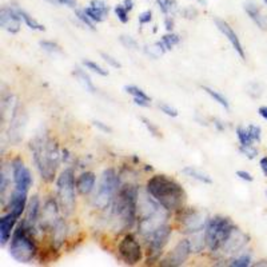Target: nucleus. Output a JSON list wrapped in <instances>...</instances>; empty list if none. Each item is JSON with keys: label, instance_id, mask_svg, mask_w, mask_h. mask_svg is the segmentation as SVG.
I'll return each instance as SVG.
<instances>
[{"label": "nucleus", "instance_id": "obj_1", "mask_svg": "<svg viewBox=\"0 0 267 267\" xmlns=\"http://www.w3.org/2000/svg\"><path fill=\"white\" fill-rule=\"evenodd\" d=\"M147 192L168 211H180L186 202V191L175 179L167 175H154L148 179Z\"/></svg>", "mask_w": 267, "mask_h": 267}, {"label": "nucleus", "instance_id": "obj_2", "mask_svg": "<svg viewBox=\"0 0 267 267\" xmlns=\"http://www.w3.org/2000/svg\"><path fill=\"white\" fill-rule=\"evenodd\" d=\"M34 163L36 166L40 178L47 183H51L55 178L58 166L60 163V154L58 143L47 135L36 136L31 142Z\"/></svg>", "mask_w": 267, "mask_h": 267}, {"label": "nucleus", "instance_id": "obj_3", "mask_svg": "<svg viewBox=\"0 0 267 267\" xmlns=\"http://www.w3.org/2000/svg\"><path fill=\"white\" fill-rule=\"evenodd\" d=\"M139 190L136 186L126 184L119 187L118 194L114 199V216L120 228H131L138 215Z\"/></svg>", "mask_w": 267, "mask_h": 267}, {"label": "nucleus", "instance_id": "obj_4", "mask_svg": "<svg viewBox=\"0 0 267 267\" xmlns=\"http://www.w3.org/2000/svg\"><path fill=\"white\" fill-rule=\"evenodd\" d=\"M38 252L36 243L32 236V228L23 222L14 231L10 242V254L16 262L30 263Z\"/></svg>", "mask_w": 267, "mask_h": 267}, {"label": "nucleus", "instance_id": "obj_5", "mask_svg": "<svg viewBox=\"0 0 267 267\" xmlns=\"http://www.w3.org/2000/svg\"><path fill=\"white\" fill-rule=\"evenodd\" d=\"M119 187H120V180L116 171L114 168H107L103 171L99 186L92 196V206L98 210H104L110 207L116 196Z\"/></svg>", "mask_w": 267, "mask_h": 267}, {"label": "nucleus", "instance_id": "obj_6", "mask_svg": "<svg viewBox=\"0 0 267 267\" xmlns=\"http://www.w3.org/2000/svg\"><path fill=\"white\" fill-rule=\"evenodd\" d=\"M234 224L228 218L224 216H215L207 222L206 230H204V238L206 244L210 251H219L227 236L234 230Z\"/></svg>", "mask_w": 267, "mask_h": 267}, {"label": "nucleus", "instance_id": "obj_7", "mask_svg": "<svg viewBox=\"0 0 267 267\" xmlns=\"http://www.w3.org/2000/svg\"><path fill=\"white\" fill-rule=\"evenodd\" d=\"M58 200L66 214H72L75 210V175L71 168L62 171L56 180Z\"/></svg>", "mask_w": 267, "mask_h": 267}, {"label": "nucleus", "instance_id": "obj_8", "mask_svg": "<svg viewBox=\"0 0 267 267\" xmlns=\"http://www.w3.org/2000/svg\"><path fill=\"white\" fill-rule=\"evenodd\" d=\"M180 231L184 234H194L199 232L203 228H206L207 222V212L202 210H196V208H190V210H180Z\"/></svg>", "mask_w": 267, "mask_h": 267}, {"label": "nucleus", "instance_id": "obj_9", "mask_svg": "<svg viewBox=\"0 0 267 267\" xmlns=\"http://www.w3.org/2000/svg\"><path fill=\"white\" fill-rule=\"evenodd\" d=\"M118 252L120 255L122 260L130 266L138 264L143 259L142 247L132 234H126L122 238L118 244Z\"/></svg>", "mask_w": 267, "mask_h": 267}, {"label": "nucleus", "instance_id": "obj_10", "mask_svg": "<svg viewBox=\"0 0 267 267\" xmlns=\"http://www.w3.org/2000/svg\"><path fill=\"white\" fill-rule=\"evenodd\" d=\"M171 232H172V228L166 223L162 227L156 228L154 232L147 235V248H148V254H151V260L158 259V256L160 255L164 246L168 243Z\"/></svg>", "mask_w": 267, "mask_h": 267}, {"label": "nucleus", "instance_id": "obj_11", "mask_svg": "<svg viewBox=\"0 0 267 267\" xmlns=\"http://www.w3.org/2000/svg\"><path fill=\"white\" fill-rule=\"evenodd\" d=\"M168 212L170 211L162 206L158 211H155L154 214L148 215L146 218L138 219V228L140 235H143L146 238L147 235L154 232L156 228L162 227L163 224H166L167 219H168Z\"/></svg>", "mask_w": 267, "mask_h": 267}, {"label": "nucleus", "instance_id": "obj_12", "mask_svg": "<svg viewBox=\"0 0 267 267\" xmlns=\"http://www.w3.org/2000/svg\"><path fill=\"white\" fill-rule=\"evenodd\" d=\"M12 176L15 188L28 192L30 187L32 186L34 179L32 175H31V171L26 167L24 162L20 158H16L12 160Z\"/></svg>", "mask_w": 267, "mask_h": 267}, {"label": "nucleus", "instance_id": "obj_13", "mask_svg": "<svg viewBox=\"0 0 267 267\" xmlns=\"http://www.w3.org/2000/svg\"><path fill=\"white\" fill-rule=\"evenodd\" d=\"M191 254L190 244H188V239L180 240V242L174 247V250L171 251L170 254H167L164 258L160 260L162 266H182L186 263Z\"/></svg>", "mask_w": 267, "mask_h": 267}, {"label": "nucleus", "instance_id": "obj_14", "mask_svg": "<svg viewBox=\"0 0 267 267\" xmlns=\"http://www.w3.org/2000/svg\"><path fill=\"white\" fill-rule=\"evenodd\" d=\"M0 26L2 28L11 34L19 32L22 27V16L19 15L18 8L3 7L0 10Z\"/></svg>", "mask_w": 267, "mask_h": 267}, {"label": "nucleus", "instance_id": "obj_15", "mask_svg": "<svg viewBox=\"0 0 267 267\" xmlns=\"http://www.w3.org/2000/svg\"><path fill=\"white\" fill-rule=\"evenodd\" d=\"M247 242H248L247 240V235L243 231L239 230V228L234 227V230L231 231L230 235L227 236V239L224 240L222 247L219 248V251L224 255H232L235 252H238L239 250H242L243 246Z\"/></svg>", "mask_w": 267, "mask_h": 267}, {"label": "nucleus", "instance_id": "obj_16", "mask_svg": "<svg viewBox=\"0 0 267 267\" xmlns=\"http://www.w3.org/2000/svg\"><path fill=\"white\" fill-rule=\"evenodd\" d=\"M40 228L43 230H51L55 223L59 220V210H58V202L55 199H48L43 206V211L40 215Z\"/></svg>", "mask_w": 267, "mask_h": 267}, {"label": "nucleus", "instance_id": "obj_17", "mask_svg": "<svg viewBox=\"0 0 267 267\" xmlns=\"http://www.w3.org/2000/svg\"><path fill=\"white\" fill-rule=\"evenodd\" d=\"M214 22H215V24H216V27H218L219 31L224 35V38H227V40L230 42L231 46H232V48L238 52L239 56L242 58V59H246V55H244V50H243V47H242V43H240V40H239L238 35L235 34L232 27H231V26L228 24L226 20L219 19V18H215Z\"/></svg>", "mask_w": 267, "mask_h": 267}, {"label": "nucleus", "instance_id": "obj_18", "mask_svg": "<svg viewBox=\"0 0 267 267\" xmlns=\"http://www.w3.org/2000/svg\"><path fill=\"white\" fill-rule=\"evenodd\" d=\"M243 8H244V11H246V14L248 15V18L254 22V24L256 26L259 30L266 31L267 16L263 14L262 8H260L256 3H254V2H246V3L243 4Z\"/></svg>", "mask_w": 267, "mask_h": 267}, {"label": "nucleus", "instance_id": "obj_19", "mask_svg": "<svg viewBox=\"0 0 267 267\" xmlns=\"http://www.w3.org/2000/svg\"><path fill=\"white\" fill-rule=\"evenodd\" d=\"M18 219L19 218L15 214H12L11 211L0 218V243H2V246H6L11 238V234L14 232V227L16 224Z\"/></svg>", "mask_w": 267, "mask_h": 267}, {"label": "nucleus", "instance_id": "obj_20", "mask_svg": "<svg viewBox=\"0 0 267 267\" xmlns=\"http://www.w3.org/2000/svg\"><path fill=\"white\" fill-rule=\"evenodd\" d=\"M26 208H27V192L15 188L10 198V211L16 215L18 218H20Z\"/></svg>", "mask_w": 267, "mask_h": 267}, {"label": "nucleus", "instance_id": "obj_21", "mask_svg": "<svg viewBox=\"0 0 267 267\" xmlns=\"http://www.w3.org/2000/svg\"><path fill=\"white\" fill-rule=\"evenodd\" d=\"M40 200L38 195H34L32 198L30 199L28 206H27V215H26V224L31 227L34 230V227L38 223L39 218H40Z\"/></svg>", "mask_w": 267, "mask_h": 267}, {"label": "nucleus", "instance_id": "obj_22", "mask_svg": "<svg viewBox=\"0 0 267 267\" xmlns=\"http://www.w3.org/2000/svg\"><path fill=\"white\" fill-rule=\"evenodd\" d=\"M95 180H96V176H95L94 172H91V171L83 172L76 180L78 191H79L82 195H88L90 192L94 190Z\"/></svg>", "mask_w": 267, "mask_h": 267}, {"label": "nucleus", "instance_id": "obj_23", "mask_svg": "<svg viewBox=\"0 0 267 267\" xmlns=\"http://www.w3.org/2000/svg\"><path fill=\"white\" fill-rule=\"evenodd\" d=\"M52 230V243L54 246L59 248V247L64 243L66 239V223L63 219H59L56 223H55V226L51 228Z\"/></svg>", "mask_w": 267, "mask_h": 267}, {"label": "nucleus", "instance_id": "obj_24", "mask_svg": "<svg viewBox=\"0 0 267 267\" xmlns=\"http://www.w3.org/2000/svg\"><path fill=\"white\" fill-rule=\"evenodd\" d=\"M182 172L183 174H186L187 176H190V178L198 180V182L206 183V184H211V183H212V179H211L210 175L206 174V172H203V171L198 170V168H195V167L192 166L184 167L182 170Z\"/></svg>", "mask_w": 267, "mask_h": 267}, {"label": "nucleus", "instance_id": "obj_25", "mask_svg": "<svg viewBox=\"0 0 267 267\" xmlns=\"http://www.w3.org/2000/svg\"><path fill=\"white\" fill-rule=\"evenodd\" d=\"M188 244H190L191 252H200L204 246H207L204 234H200V231L191 234V238H188Z\"/></svg>", "mask_w": 267, "mask_h": 267}, {"label": "nucleus", "instance_id": "obj_26", "mask_svg": "<svg viewBox=\"0 0 267 267\" xmlns=\"http://www.w3.org/2000/svg\"><path fill=\"white\" fill-rule=\"evenodd\" d=\"M74 75L76 76V79L79 80V83H80V84L83 86V87H84L87 91H90V92H92V94L96 91V88H95V86H94L92 80L90 79L88 75H87V74H86L83 70L79 68V67H76V68H75V71H74Z\"/></svg>", "mask_w": 267, "mask_h": 267}, {"label": "nucleus", "instance_id": "obj_27", "mask_svg": "<svg viewBox=\"0 0 267 267\" xmlns=\"http://www.w3.org/2000/svg\"><path fill=\"white\" fill-rule=\"evenodd\" d=\"M18 11H19V15L22 16V20H24V23L27 24L28 28L34 30V31H44V26L40 24V23H39L35 18L31 16L28 12H26V11H23V10L20 8H18Z\"/></svg>", "mask_w": 267, "mask_h": 267}, {"label": "nucleus", "instance_id": "obj_28", "mask_svg": "<svg viewBox=\"0 0 267 267\" xmlns=\"http://www.w3.org/2000/svg\"><path fill=\"white\" fill-rule=\"evenodd\" d=\"M84 11L94 23H102V22H104L106 19H107V16H108V14L102 11V10L99 8H95L92 6H88L87 8H84Z\"/></svg>", "mask_w": 267, "mask_h": 267}, {"label": "nucleus", "instance_id": "obj_29", "mask_svg": "<svg viewBox=\"0 0 267 267\" xmlns=\"http://www.w3.org/2000/svg\"><path fill=\"white\" fill-rule=\"evenodd\" d=\"M202 88H203V91H204V92H206V94H208V95H210V96L212 98V99H214V100L218 104H220V106H222V107H224V108H226V110L230 108V104H228V100H227L226 98L223 96L222 94H219L218 91H215V90L210 88V87H207V86H203Z\"/></svg>", "mask_w": 267, "mask_h": 267}, {"label": "nucleus", "instance_id": "obj_30", "mask_svg": "<svg viewBox=\"0 0 267 267\" xmlns=\"http://www.w3.org/2000/svg\"><path fill=\"white\" fill-rule=\"evenodd\" d=\"M236 136H238L240 146H251V144L254 143V140L251 139L250 134L247 131V127L239 126L238 128H236Z\"/></svg>", "mask_w": 267, "mask_h": 267}, {"label": "nucleus", "instance_id": "obj_31", "mask_svg": "<svg viewBox=\"0 0 267 267\" xmlns=\"http://www.w3.org/2000/svg\"><path fill=\"white\" fill-rule=\"evenodd\" d=\"M180 42V38H179V35H175V34H167V35H164V36H162V43L163 46L166 47V50H172L174 48V46H176Z\"/></svg>", "mask_w": 267, "mask_h": 267}, {"label": "nucleus", "instance_id": "obj_32", "mask_svg": "<svg viewBox=\"0 0 267 267\" xmlns=\"http://www.w3.org/2000/svg\"><path fill=\"white\" fill-rule=\"evenodd\" d=\"M114 12L116 15V18L119 19L120 23L126 24V23H128L130 16H128V11L126 10V7L123 4H116L115 6V8H114Z\"/></svg>", "mask_w": 267, "mask_h": 267}, {"label": "nucleus", "instance_id": "obj_33", "mask_svg": "<svg viewBox=\"0 0 267 267\" xmlns=\"http://www.w3.org/2000/svg\"><path fill=\"white\" fill-rule=\"evenodd\" d=\"M251 264V255L242 254L238 258H234L230 262V266L232 267H247Z\"/></svg>", "mask_w": 267, "mask_h": 267}, {"label": "nucleus", "instance_id": "obj_34", "mask_svg": "<svg viewBox=\"0 0 267 267\" xmlns=\"http://www.w3.org/2000/svg\"><path fill=\"white\" fill-rule=\"evenodd\" d=\"M83 66H86L87 68L91 70V71H94V72H96L98 75H100V76H108V71L103 68V67H100L99 64H96L95 62L83 60Z\"/></svg>", "mask_w": 267, "mask_h": 267}, {"label": "nucleus", "instance_id": "obj_35", "mask_svg": "<svg viewBox=\"0 0 267 267\" xmlns=\"http://www.w3.org/2000/svg\"><path fill=\"white\" fill-rule=\"evenodd\" d=\"M75 16H76L83 24L87 26L90 30H95V27H94V22L90 19V16L86 14L84 10H79V8L75 10Z\"/></svg>", "mask_w": 267, "mask_h": 267}, {"label": "nucleus", "instance_id": "obj_36", "mask_svg": "<svg viewBox=\"0 0 267 267\" xmlns=\"http://www.w3.org/2000/svg\"><path fill=\"white\" fill-rule=\"evenodd\" d=\"M40 47L44 51H48V52L51 54H62L63 51H62V47L59 44H56V43H54V42H50V40H42L40 43Z\"/></svg>", "mask_w": 267, "mask_h": 267}, {"label": "nucleus", "instance_id": "obj_37", "mask_svg": "<svg viewBox=\"0 0 267 267\" xmlns=\"http://www.w3.org/2000/svg\"><path fill=\"white\" fill-rule=\"evenodd\" d=\"M247 131H248L251 139H252L254 142H260V139H262V130H260L259 126L248 124L247 126Z\"/></svg>", "mask_w": 267, "mask_h": 267}, {"label": "nucleus", "instance_id": "obj_38", "mask_svg": "<svg viewBox=\"0 0 267 267\" xmlns=\"http://www.w3.org/2000/svg\"><path fill=\"white\" fill-rule=\"evenodd\" d=\"M140 119H142L143 124L146 126V128L150 131V134L152 135V136H155V138H160V136H162V134H160L158 127H156V126H155L154 123L150 120V119H147V118H140Z\"/></svg>", "mask_w": 267, "mask_h": 267}, {"label": "nucleus", "instance_id": "obj_39", "mask_svg": "<svg viewBox=\"0 0 267 267\" xmlns=\"http://www.w3.org/2000/svg\"><path fill=\"white\" fill-rule=\"evenodd\" d=\"M124 90L126 92L130 94V95H132L134 98H144V99H150V98L146 95V92H144L143 90L139 88V87H136V86H126Z\"/></svg>", "mask_w": 267, "mask_h": 267}, {"label": "nucleus", "instance_id": "obj_40", "mask_svg": "<svg viewBox=\"0 0 267 267\" xmlns=\"http://www.w3.org/2000/svg\"><path fill=\"white\" fill-rule=\"evenodd\" d=\"M239 151L248 159H255L256 158V155H258V150H256L252 144H251V146H240L239 147Z\"/></svg>", "mask_w": 267, "mask_h": 267}, {"label": "nucleus", "instance_id": "obj_41", "mask_svg": "<svg viewBox=\"0 0 267 267\" xmlns=\"http://www.w3.org/2000/svg\"><path fill=\"white\" fill-rule=\"evenodd\" d=\"M7 187H8V176H7L6 168H3L0 172V194H2V196H4Z\"/></svg>", "mask_w": 267, "mask_h": 267}, {"label": "nucleus", "instance_id": "obj_42", "mask_svg": "<svg viewBox=\"0 0 267 267\" xmlns=\"http://www.w3.org/2000/svg\"><path fill=\"white\" fill-rule=\"evenodd\" d=\"M120 43L124 46L126 48L130 50H138V43L136 40L131 36H126V35H122L120 36Z\"/></svg>", "mask_w": 267, "mask_h": 267}, {"label": "nucleus", "instance_id": "obj_43", "mask_svg": "<svg viewBox=\"0 0 267 267\" xmlns=\"http://www.w3.org/2000/svg\"><path fill=\"white\" fill-rule=\"evenodd\" d=\"M156 4L164 15H168L172 8V0H156Z\"/></svg>", "mask_w": 267, "mask_h": 267}, {"label": "nucleus", "instance_id": "obj_44", "mask_svg": "<svg viewBox=\"0 0 267 267\" xmlns=\"http://www.w3.org/2000/svg\"><path fill=\"white\" fill-rule=\"evenodd\" d=\"M159 108H160L162 112L168 115V116H171V118L178 116V110L174 108V107H171L170 104H166V103H159Z\"/></svg>", "mask_w": 267, "mask_h": 267}, {"label": "nucleus", "instance_id": "obj_45", "mask_svg": "<svg viewBox=\"0 0 267 267\" xmlns=\"http://www.w3.org/2000/svg\"><path fill=\"white\" fill-rule=\"evenodd\" d=\"M100 56L104 59V62H107L111 67H114V68H122V64L119 63V62L115 59V58H112L111 55H108V54H106V52H102L100 54Z\"/></svg>", "mask_w": 267, "mask_h": 267}, {"label": "nucleus", "instance_id": "obj_46", "mask_svg": "<svg viewBox=\"0 0 267 267\" xmlns=\"http://www.w3.org/2000/svg\"><path fill=\"white\" fill-rule=\"evenodd\" d=\"M151 20H152V12H151L150 10H147V11H144V12L139 15V24L140 26L148 24Z\"/></svg>", "mask_w": 267, "mask_h": 267}, {"label": "nucleus", "instance_id": "obj_47", "mask_svg": "<svg viewBox=\"0 0 267 267\" xmlns=\"http://www.w3.org/2000/svg\"><path fill=\"white\" fill-rule=\"evenodd\" d=\"M236 176H238L239 179L244 180V182H252V180H254V176H252L250 172H247V171H243V170L236 171Z\"/></svg>", "mask_w": 267, "mask_h": 267}, {"label": "nucleus", "instance_id": "obj_48", "mask_svg": "<svg viewBox=\"0 0 267 267\" xmlns=\"http://www.w3.org/2000/svg\"><path fill=\"white\" fill-rule=\"evenodd\" d=\"M92 123H94V126L96 127V128H99L100 131H103V132H106V134L112 132V128H111V127H108L107 124H104V123H102L100 120H94Z\"/></svg>", "mask_w": 267, "mask_h": 267}, {"label": "nucleus", "instance_id": "obj_49", "mask_svg": "<svg viewBox=\"0 0 267 267\" xmlns=\"http://www.w3.org/2000/svg\"><path fill=\"white\" fill-rule=\"evenodd\" d=\"M151 99H144V98H134V103L140 107H150Z\"/></svg>", "mask_w": 267, "mask_h": 267}, {"label": "nucleus", "instance_id": "obj_50", "mask_svg": "<svg viewBox=\"0 0 267 267\" xmlns=\"http://www.w3.org/2000/svg\"><path fill=\"white\" fill-rule=\"evenodd\" d=\"M58 4L66 6V7H70V8H75L78 4V0H55Z\"/></svg>", "mask_w": 267, "mask_h": 267}, {"label": "nucleus", "instance_id": "obj_51", "mask_svg": "<svg viewBox=\"0 0 267 267\" xmlns=\"http://www.w3.org/2000/svg\"><path fill=\"white\" fill-rule=\"evenodd\" d=\"M164 26H166V30L168 32L172 31V28H174V19H172V16L166 15V18H164Z\"/></svg>", "mask_w": 267, "mask_h": 267}, {"label": "nucleus", "instance_id": "obj_52", "mask_svg": "<svg viewBox=\"0 0 267 267\" xmlns=\"http://www.w3.org/2000/svg\"><path fill=\"white\" fill-rule=\"evenodd\" d=\"M196 10L192 8V7H188V8H184L183 10V15H184V18H187V19H192V18H195V15H196Z\"/></svg>", "mask_w": 267, "mask_h": 267}, {"label": "nucleus", "instance_id": "obj_53", "mask_svg": "<svg viewBox=\"0 0 267 267\" xmlns=\"http://www.w3.org/2000/svg\"><path fill=\"white\" fill-rule=\"evenodd\" d=\"M259 166H260V170H262L263 175L267 178V156H263V158L259 160Z\"/></svg>", "mask_w": 267, "mask_h": 267}, {"label": "nucleus", "instance_id": "obj_54", "mask_svg": "<svg viewBox=\"0 0 267 267\" xmlns=\"http://www.w3.org/2000/svg\"><path fill=\"white\" fill-rule=\"evenodd\" d=\"M123 6L126 7V10L128 11V12H131L134 10V6H135V3H134V0H124L123 2Z\"/></svg>", "mask_w": 267, "mask_h": 267}, {"label": "nucleus", "instance_id": "obj_55", "mask_svg": "<svg viewBox=\"0 0 267 267\" xmlns=\"http://www.w3.org/2000/svg\"><path fill=\"white\" fill-rule=\"evenodd\" d=\"M258 114L263 118V119H264V120H267V106H262V107H259Z\"/></svg>", "mask_w": 267, "mask_h": 267}, {"label": "nucleus", "instance_id": "obj_56", "mask_svg": "<svg viewBox=\"0 0 267 267\" xmlns=\"http://www.w3.org/2000/svg\"><path fill=\"white\" fill-rule=\"evenodd\" d=\"M254 266H267V259H263V260H258V262L254 263Z\"/></svg>", "mask_w": 267, "mask_h": 267}, {"label": "nucleus", "instance_id": "obj_57", "mask_svg": "<svg viewBox=\"0 0 267 267\" xmlns=\"http://www.w3.org/2000/svg\"><path fill=\"white\" fill-rule=\"evenodd\" d=\"M263 2H264V4L267 6V0H263Z\"/></svg>", "mask_w": 267, "mask_h": 267}, {"label": "nucleus", "instance_id": "obj_58", "mask_svg": "<svg viewBox=\"0 0 267 267\" xmlns=\"http://www.w3.org/2000/svg\"><path fill=\"white\" fill-rule=\"evenodd\" d=\"M266 195H267V191H266Z\"/></svg>", "mask_w": 267, "mask_h": 267}]
</instances>
